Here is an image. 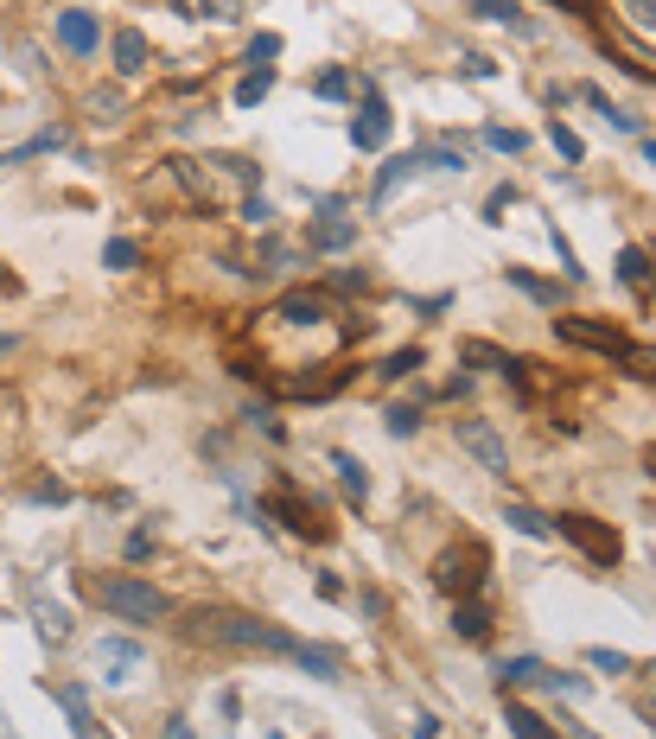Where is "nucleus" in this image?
Segmentation results:
<instances>
[{
    "label": "nucleus",
    "instance_id": "nucleus-23",
    "mask_svg": "<svg viewBox=\"0 0 656 739\" xmlns=\"http://www.w3.org/2000/svg\"><path fill=\"white\" fill-rule=\"evenodd\" d=\"M414 166H421V153H402V160H389L383 173H376V204H389V198H395V185H402Z\"/></svg>",
    "mask_w": 656,
    "mask_h": 739
},
{
    "label": "nucleus",
    "instance_id": "nucleus-21",
    "mask_svg": "<svg viewBox=\"0 0 656 739\" xmlns=\"http://www.w3.org/2000/svg\"><path fill=\"white\" fill-rule=\"evenodd\" d=\"M618 281H625V287H637V294H644V287L656 281L650 255H644V249H625V255H618Z\"/></svg>",
    "mask_w": 656,
    "mask_h": 739
},
{
    "label": "nucleus",
    "instance_id": "nucleus-15",
    "mask_svg": "<svg viewBox=\"0 0 656 739\" xmlns=\"http://www.w3.org/2000/svg\"><path fill=\"white\" fill-rule=\"evenodd\" d=\"M332 472H338V485H344L351 504H364V497H370V466L357 453H332Z\"/></svg>",
    "mask_w": 656,
    "mask_h": 739
},
{
    "label": "nucleus",
    "instance_id": "nucleus-41",
    "mask_svg": "<svg viewBox=\"0 0 656 739\" xmlns=\"http://www.w3.org/2000/svg\"><path fill=\"white\" fill-rule=\"evenodd\" d=\"M90 109H96V122H109V115H115V109H122V96H115V90H109V96H102V90H96V96H90Z\"/></svg>",
    "mask_w": 656,
    "mask_h": 739
},
{
    "label": "nucleus",
    "instance_id": "nucleus-22",
    "mask_svg": "<svg viewBox=\"0 0 656 739\" xmlns=\"http://www.w3.org/2000/svg\"><path fill=\"white\" fill-rule=\"evenodd\" d=\"M293 663H300L306 676H319V682H338V657H332V650H319V644H300V650H293Z\"/></svg>",
    "mask_w": 656,
    "mask_h": 739
},
{
    "label": "nucleus",
    "instance_id": "nucleus-17",
    "mask_svg": "<svg viewBox=\"0 0 656 739\" xmlns=\"http://www.w3.org/2000/svg\"><path fill=\"white\" fill-rule=\"evenodd\" d=\"M459 364H472V370H504V376H510L516 357L497 351V345H485V338H465V345H459Z\"/></svg>",
    "mask_w": 656,
    "mask_h": 739
},
{
    "label": "nucleus",
    "instance_id": "nucleus-5",
    "mask_svg": "<svg viewBox=\"0 0 656 739\" xmlns=\"http://www.w3.org/2000/svg\"><path fill=\"white\" fill-rule=\"evenodd\" d=\"M485 567H491V555H485L478 542H465V548H453V555L434 561V587L453 593V599H478V587H485Z\"/></svg>",
    "mask_w": 656,
    "mask_h": 739
},
{
    "label": "nucleus",
    "instance_id": "nucleus-25",
    "mask_svg": "<svg viewBox=\"0 0 656 739\" xmlns=\"http://www.w3.org/2000/svg\"><path fill=\"white\" fill-rule=\"evenodd\" d=\"M268 90H274V64H262V71H249L243 83H236V109H255Z\"/></svg>",
    "mask_w": 656,
    "mask_h": 739
},
{
    "label": "nucleus",
    "instance_id": "nucleus-11",
    "mask_svg": "<svg viewBox=\"0 0 656 739\" xmlns=\"http://www.w3.org/2000/svg\"><path fill=\"white\" fill-rule=\"evenodd\" d=\"M147 58H153V45H147L141 26L115 32V71H122V77H147Z\"/></svg>",
    "mask_w": 656,
    "mask_h": 739
},
{
    "label": "nucleus",
    "instance_id": "nucleus-9",
    "mask_svg": "<svg viewBox=\"0 0 656 739\" xmlns=\"http://www.w3.org/2000/svg\"><path fill=\"white\" fill-rule=\"evenodd\" d=\"M351 141L364 147V153H376V147L389 141V102H383L376 83H364V109H357V122H351Z\"/></svg>",
    "mask_w": 656,
    "mask_h": 739
},
{
    "label": "nucleus",
    "instance_id": "nucleus-47",
    "mask_svg": "<svg viewBox=\"0 0 656 739\" xmlns=\"http://www.w3.org/2000/svg\"><path fill=\"white\" fill-rule=\"evenodd\" d=\"M644 160H650V166H656V141H644Z\"/></svg>",
    "mask_w": 656,
    "mask_h": 739
},
{
    "label": "nucleus",
    "instance_id": "nucleus-36",
    "mask_svg": "<svg viewBox=\"0 0 656 739\" xmlns=\"http://www.w3.org/2000/svg\"><path fill=\"white\" fill-rule=\"evenodd\" d=\"M548 141H555V153H561V160H580V153H586V147H580V134H574V128H561V122L548 128Z\"/></svg>",
    "mask_w": 656,
    "mask_h": 739
},
{
    "label": "nucleus",
    "instance_id": "nucleus-43",
    "mask_svg": "<svg viewBox=\"0 0 656 739\" xmlns=\"http://www.w3.org/2000/svg\"><path fill=\"white\" fill-rule=\"evenodd\" d=\"M166 739H198V733H192V720H185V714H172L166 720Z\"/></svg>",
    "mask_w": 656,
    "mask_h": 739
},
{
    "label": "nucleus",
    "instance_id": "nucleus-20",
    "mask_svg": "<svg viewBox=\"0 0 656 739\" xmlns=\"http://www.w3.org/2000/svg\"><path fill=\"white\" fill-rule=\"evenodd\" d=\"M504 523L516 529V536H535V542L555 536V517H542V510H529V504H510V510H504Z\"/></svg>",
    "mask_w": 656,
    "mask_h": 739
},
{
    "label": "nucleus",
    "instance_id": "nucleus-1",
    "mask_svg": "<svg viewBox=\"0 0 656 739\" xmlns=\"http://www.w3.org/2000/svg\"><path fill=\"white\" fill-rule=\"evenodd\" d=\"M185 638L217 644V650H262V657H293V650H300L293 631L268 625V618H249V612H192Z\"/></svg>",
    "mask_w": 656,
    "mask_h": 739
},
{
    "label": "nucleus",
    "instance_id": "nucleus-10",
    "mask_svg": "<svg viewBox=\"0 0 656 739\" xmlns=\"http://www.w3.org/2000/svg\"><path fill=\"white\" fill-rule=\"evenodd\" d=\"M58 45L71 51V58H90V51H96V20L83 7H64L58 13Z\"/></svg>",
    "mask_w": 656,
    "mask_h": 739
},
{
    "label": "nucleus",
    "instance_id": "nucleus-42",
    "mask_svg": "<svg viewBox=\"0 0 656 739\" xmlns=\"http://www.w3.org/2000/svg\"><path fill=\"white\" fill-rule=\"evenodd\" d=\"M465 77H497V64H491V58H478V51H472V58H465Z\"/></svg>",
    "mask_w": 656,
    "mask_h": 739
},
{
    "label": "nucleus",
    "instance_id": "nucleus-38",
    "mask_svg": "<svg viewBox=\"0 0 656 739\" xmlns=\"http://www.w3.org/2000/svg\"><path fill=\"white\" fill-rule=\"evenodd\" d=\"M485 141L497 153H523V134H516V128H485Z\"/></svg>",
    "mask_w": 656,
    "mask_h": 739
},
{
    "label": "nucleus",
    "instance_id": "nucleus-35",
    "mask_svg": "<svg viewBox=\"0 0 656 739\" xmlns=\"http://www.w3.org/2000/svg\"><path fill=\"white\" fill-rule=\"evenodd\" d=\"M109 268H141V243L115 236V243H109Z\"/></svg>",
    "mask_w": 656,
    "mask_h": 739
},
{
    "label": "nucleus",
    "instance_id": "nucleus-28",
    "mask_svg": "<svg viewBox=\"0 0 656 739\" xmlns=\"http://www.w3.org/2000/svg\"><path fill=\"white\" fill-rule=\"evenodd\" d=\"M421 364H427V357L408 345V351H395V357H389V364L376 370V376H383V383H402V376H408V370H421Z\"/></svg>",
    "mask_w": 656,
    "mask_h": 739
},
{
    "label": "nucleus",
    "instance_id": "nucleus-27",
    "mask_svg": "<svg viewBox=\"0 0 656 739\" xmlns=\"http://www.w3.org/2000/svg\"><path fill=\"white\" fill-rule=\"evenodd\" d=\"M510 281H516V287H523V294H529V300H542V306H561V287H548V281H535V274H529V268H510Z\"/></svg>",
    "mask_w": 656,
    "mask_h": 739
},
{
    "label": "nucleus",
    "instance_id": "nucleus-45",
    "mask_svg": "<svg viewBox=\"0 0 656 739\" xmlns=\"http://www.w3.org/2000/svg\"><path fill=\"white\" fill-rule=\"evenodd\" d=\"M644 676H650V701H644V714H650V720H656V663H650V669H644Z\"/></svg>",
    "mask_w": 656,
    "mask_h": 739
},
{
    "label": "nucleus",
    "instance_id": "nucleus-6",
    "mask_svg": "<svg viewBox=\"0 0 656 739\" xmlns=\"http://www.w3.org/2000/svg\"><path fill=\"white\" fill-rule=\"evenodd\" d=\"M453 434H459V446H465V453H472L485 472L510 478V446H504V434H497L491 421H453Z\"/></svg>",
    "mask_w": 656,
    "mask_h": 739
},
{
    "label": "nucleus",
    "instance_id": "nucleus-26",
    "mask_svg": "<svg viewBox=\"0 0 656 739\" xmlns=\"http://www.w3.org/2000/svg\"><path fill=\"white\" fill-rule=\"evenodd\" d=\"M51 147H64V134L51 128V134H32L26 147H13V153H0V166H20V160H32V153H51Z\"/></svg>",
    "mask_w": 656,
    "mask_h": 739
},
{
    "label": "nucleus",
    "instance_id": "nucleus-13",
    "mask_svg": "<svg viewBox=\"0 0 656 739\" xmlns=\"http://www.w3.org/2000/svg\"><path fill=\"white\" fill-rule=\"evenodd\" d=\"M96 663H102V682H128V669H141V644L102 638V644H96Z\"/></svg>",
    "mask_w": 656,
    "mask_h": 739
},
{
    "label": "nucleus",
    "instance_id": "nucleus-34",
    "mask_svg": "<svg viewBox=\"0 0 656 739\" xmlns=\"http://www.w3.org/2000/svg\"><path fill=\"white\" fill-rule=\"evenodd\" d=\"M198 13H211V20H223V26H236L243 20V0H192Z\"/></svg>",
    "mask_w": 656,
    "mask_h": 739
},
{
    "label": "nucleus",
    "instance_id": "nucleus-4",
    "mask_svg": "<svg viewBox=\"0 0 656 739\" xmlns=\"http://www.w3.org/2000/svg\"><path fill=\"white\" fill-rule=\"evenodd\" d=\"M555 529H561V536L574 542V548H580V555L593 561V567H618V529H612V523L586 517V510H561V517H555Z\"/></svg>",
    "mask_w": 656,
    "mask_h": 739
},
{
    "label": "nucleus",
    "instance_id": "nucleus-30",
    "mask_svg": "<svg viewBox=\"0 0 656 739\" xmlns=\"http://www.w3.org/2000/svg\"><path fill=\"white\" fill-rule=\"evenodd\" d=\"M618 357L631 364V376H644V383H656V351H650V345H625Z\"/></svg>",
    "mask_w": 656,
    "mask_h": 739
},
{
    "label": "nucleus",
    "instance_id": "nucleus-18",
    "mask_svg": "<svg viewBox=\"0 0 656 739\" xmlns=\"http://www.w3.org/2000/svg\"><path fill=\"white\" fill-rule=\"evenodd\" d=\"M32 618H39V631H45L51 644H64V638H71V612H64V606H51V599H39V593H32Z\"/></svg>",
    "mask_w": 656,
    "mask_h": 739
},
{
    "label": "nucleus",
    "instance_id": "nucleus-46",
    "mask_svg": "<svg viewBox=\"0 0 656 739\" xmlns=\"http://www.w3.org/2000/svg\"><path fill=\"white\" fill-rule=\"evenodd\" d=\"M561 7H574V13H593V0H561Z\"/></svg>",
    "mask_w": 656,
    "mask_h": 739
},
{
    "label": "nucleus",
    "instance_id": "nucleus-40",
    "mask_svg": "<svg viewBox=\"0 0 656 739\" xmlns=\"http://www.w3.org/2000/svg\"><path fill=\"white\" fill-rule=\"evenodd\" d=\"M249 421H255V427H262V434H268V440H287V427H281V421H274V408H255V415H249Z\"/></svg>",
    "mask_w": 656,
    "mask_h": 739
},
{
    "label": "nucleus",
    "instance_id": "nucleus-24",
    "mask_svg": "<svg viewBox=\"0 0 656 739\" xmlns=\"http://www.w3.org/2000/svg\"><path fill=\"white\" fill-rule=\"evenodd\" d=\"M478 20H497V26H516V32H535L529 20H523V7H516V0H478Z\"/></svg>",
    "mask_w": 656,
    "mask_h": 739
},
{
    "label": "nucleus",
    "instance_id": "nucleus-32",
    "mask_svg": "<svg viewBox=\"0 0 656 739\" xmlns=\"http://www.w3.org/2000/svg\"><path fill=\"white\" fill-rule=\"evenodd\" d=\"M586 663H593V669H606V676H625V669H631V657H625V650H606V644H599V650H586Z\"/></svg>",
    "mask_w": 656,
    "mask_h": 739
},
{
    "label": "nucleus",
    "instance_id": "nucleus-7",
    "mask_svg": "<svg viewBox=\"0 0 656 739\" xmlns=\"http://www.w3.org/2000/svg\"><path fill=\"white\" fill-rule=\"evenodd\" d=\"M268 517H281V529H293V536H325V523H319V504H313V497H300V491H293V485H281V491H274L268 497Z\"/></svg>",
    "mask_w": 656,
    "mask_h": 739
},
{
    "label": "nucleus",
    "instance_id": "nucleus-3",
    "mask_svg": "<svg viewBox=\"0 0 656 739\" xmlns=\"http://www.w3.org/2000/svg\"><path fill=\"white\" fill-rule=\"evenodd\" d=\"M83 593H90L102 612H115L122 625H153V618L172 612V599L141 574H83Z\"/></svg>",
    "mask_w": 656,
    "mask_h": 739
},
{
    "label": "nucleus",
    "instance_id": "nucleus-19",
    "mask_svg": "<svg viewBox=\"0 0 656 739\" xmlns=\"http://www.w3.org/2000/svg\"><path fill=\"white\" fill-rule=\"evenodd\" d=\"M504 720H510L516 739H555V733H548V720L535 714V708H523V701H504Z\"/></svg>",
    "mask_w": 656,
    "mask_h": 739
},
{
    "label": "nucleus",
    "instance_id": "nucleus-31",
    "mask_svg": "<svg viewBox=\"0 0 656 739\" xmlns=\"http://www.w3.org/2000/svg\"><path fill=\"white\" fill-rule=\"evenodd\" d=\"M313 90H319L325 102H344V96H351V71H319Z\"/></svg>",
    "mask_w": 656,
    "mask_h": 739
},
{
    "label": "nucleus",
    "instance_id": "nucleus-2",
    "mask_svg": "<svg viewBox=\"0 0 656 739\" xmlns=\"http://www.w3.org/2000/svg\"><path fill=\"white\" fill-rule=\"evenodd\" d=\"M172 179H179L185 192L211 211V204L249 198L255 185H262V166H255V160H236V153H223V160H172Z\"/></svg>",
    "mask_w": 656,
    "mask_h": 739
},
{
    "label": "nucleus",
    "instance_id": "nucleus-44",
    "mask_svg": "<svg viewBox=\"0 0 656 739\" xmlns=\"http://www.w3.org/2000/svg\"><path fill=\"white\" fill-rule=\"evenodd\" d=\"M414 739H440V720H434V714H421V720H414Z\"/></svg>",
    "mask_w": 656,
    "mask_h": 739
},
{
    "label": "nucleus",
    "instance_id": "nucleus-12",
    "mask_svg": "<svg viewBox=\"0 0 656 739\" xmlns=\"http://www.w3.org/2000/svg\"><path fill=\"white\" fill-rule=\"evenodd\" d=\"M319 204H325V223L313 230V249H325V255L351 249V243H357V223H351V217H338V198H319Z\"/></svg>",
    "mask_w": 656,
    "mask_h": 739
},
{
    "label": "nucleus",
    "instance_id": "nucleus-29",
    "mask_svg": "<svg viewBox=\"0 0 656 739\" xmlns=\"http://www.w3.org/2000/svg\"><path fill=\"white\" fill-rule=\"evenodd\" d=\"M421 166H434V173H465V153L459 147H427Z\"/></svg>",
    "mask_w": 656,
    "mask_h": 739
},
{
    "label": "nucleus",
    "instance_id": "nucleus-16",
    "mask_svg": "<svg viewBox=\"0 0 656 739\" xmlns=\"http://www.w3.org/2000/svg\"><path fill=\"white\" fill-rule=\"evenodd\" d=\"M453 631H459L465 644H485V638H491V612L478 606V599H459V612H453Z\"/></svg>",
    "mask_w": 656,
    "mask_h": 739
},
{
    "label": "nucleus",
    "instance_id": "nucleus-33",
    "mask_svg": "<svg viewBox=\"0 0 656 739\" xmlns=\"http://www.w3.org/2000/svg\"><path fill=\"white\" fill-rule=\"evenodd\" d=\"M383 421H389V434L402 440V434H414V427H421V408H414V402H402V408H389Z\"/></svg>",
    "mask_w": 656,
    "mask_h": 739
},
{
    "label": "nucleus",
    "instance_id": "nucleus-39",
    "mask_svg": "<svg viewBox=\"0 0 656 739\" xmlns=\"http://www.w3.org/2000/svg\"><path fill=\"white\" fill-rule=\"evenodd\" d=\"M243 223H255V230H268V223H274V211H268V204L255 198V192H249V198H243Z\"/></svg>",
    "mask_w": 656,
    "mask_h": 739
},
{
    "label": "nucleus",
    "instance_id": "nucleus-8",
    "mask_svg": "<svg viewBox=\"0 0 656 739\" xmlns=\"http://www.w3.org/2000/svg\"><path fill=\"white\" fill-rule=\"evenodd\" d=\"M555 332L567 338V345H586V351H606V357H618L631 345L625 332H618V325H606V319H574V313H561L555 319Z\"/></svg>",
    "mask_w": 656,
    "mask_h": 739
},
{
    "label": "nucleus",
    "instance_id": "nucleus-37",
    "mask_svg": "<svg viewBox=\"0 0 656 739\" xmlns=\"http://www.w3.org/2000/svg\"><path fill=\"white\" fill-rule=\"evenodd\" d=\"M255 58H262V64L281 58V32H255V39H249V64H255Z\"/></svg>",
    "mask_w": 656,
    "mask_h": 739
},
{
    "label": "nucleus",
    "instance_id": "nucleus-14",
    "mask_svg": "<svg viewBox=\"0 0 656 739\" xmlns=\"http://www.w3.org/2000/svg\"><path fill=\"white\" fill-rule=\"evenodd\" d=\"M51 701H58L64 714H71V727H77V739H90L96 733V714H90V695L77 689V682H51Z\"/></svg>",
    "mask_w": 656,
    "mask_h": 739
}]
</instances>
